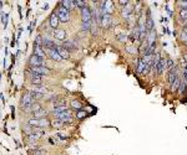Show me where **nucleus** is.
<instances>
[{"label":"nucleus","mask_w":187,"mask_h":155,"mask_svg":"<svg viewBox=\"0 0 187 155\" xmlns=\"http://www.w3.org/2000/svg\"><path fill=\"white\" fill-rule=\"evenodd\" d=\"M33 92H36V93H40V94H46L47 93V89L45 88V87H35L33 89Z\"/></svg>","instance_id":"nucleus-28"},{"label":"nucleus","mask_w":187,"mask_h":155,"mask_svg":"<svg viewBox=\"0 0 187 155\" xmlns=\"http://www.w3.org/2000/svg\"><path fill=\"white\" fill-rule=\"evenodd\" d=\"M54 36L60 41H66V31L63 29H56L54 30Z\"/></svg>","instance_id":"nucleus-13"},{"label":"nucleus","mask_w":187,"mask_h":155,"mask_svg":"<svg viewBox=\"0 0 187 155\" xmlns=\"http://www.w3.org/2000/svg\"><path fill=\"white\" fill-rule=\"evenodd\" d=\"M93 15H94V13L91 11V9L89 6H85L84 9H81V19H83V21H85V22L93 21Z\"/></svg>","instance_id":"nucleus-5"},{"label":"nucleus","mask_w":187,"mask_h":155,"mask_svg":"<svg viewBox=\"0 0 187 155\" xmlns=\"http://www.w3.org/2000/svg\"><path fill=\"white\" fill-rule=\"evenodd\" d=\"M118 4H121V5H128L130 4V1H127V0H120V1H118Z\"/></svg>","instance_id":"nucleus-42"},{"label":"nucleus","mask_w":187,"mask_h":155,"mask_svg":"<svg viewBox=\"0 0 187 155\" xmlns=\"http://www.w3.org/2000/svg\"><path fill=\"white\" fill-rule=\"evenodd\" d=\"M183 29H187V25H183Z\"/></svg>","instance_id":"nucleus-46"},{"label":"nucleus","mask_w":187,"mask_h":155,"mask_svg":"<svg viewBox=\"0 0 187 155\" xmlns=\"http://www.w3.org/2000/svg\"><path fill=\"white\" fill-rule=\"evenodd\" d=\"M75 6L79 8V9H84L85 6H87V5L85 1H83V0H75Z\"/></svg>","instance_id":"nucleus-30"},{"label":"nucleus","mask_w":187,"mask_h":155,"mask_svg":"<svg viewBox=\"0 0 187 155\" xmlns=\"http://www.w3.org/2000/svg\"><path fill=\"white\" fill-rule=\"evenodd\" d=\"M34 44H36L37 46H40V47H44V39H43V36L41 35H37L35 37V41H34Z\"/></svg>","instance_id":"nucleus-27"},{"label":"nucleus","mask_w":187,"mask_h":155,"mask_svg":"<svg viewBox=\"0 0 187 155\" xmlns=\"http://www.w3.org/2000/svg\"><path fill=\"white\" fill-rule=\"evenodd\" d=\"M61 4H63L67 10H71L73 8H76L75 6V0H64V1H61Z\"/></svg>","instance_id":"nucleus-19"},{"label":"nucleus","mask_w":187,"mask_h":155,"mask_svg":"<svg viewBox=\"0 0 187 155\" xmlns=\"http://www.w3.org/2000/svg\"><path fill=\"white\" fill-rule=\"evenodd\" d=\"M63 124H65L64 122H61V120H54V123H53V125L54 127H56V128H60V127H63Z\"/></svg>","instance_id":"nucleus-41"},{"label":"nucleus","mask_w":187,"mask_h":155,"mask_svg":"<svg viewBox=\"0 0 187 155\" xmlns=\"http://www.w3.org/2000/svg\"><path fill=\"white\" fill-rule=\"evenodd\" d=\"M8 20H9V14L1 13V25H3V29L5 30L8 27Z\"/></svg>","instance_id":"nucleus-21"},{"label":"nucleus","mask_w":187,"mask_h":155,"mask_svg":"<svg viewBox=\"0 0 187 155\" xmlns=\"http://www.w3.org/2000/svg\"><path fill=\"white\" fill-rule=\"evenodd\" d=\"M166 65H167V68H168L170 71H171L172 68H175V67H173V61L171 60V58H168V60H166Z\"/></svg>","instance_id":"nucleus-39"},{"label":"nucleus","mask_w":187,"mask_h":155,"mask_svg":"<svg viewBox=\"0 0 187 155\" xmlns=\"http://www.w3.org/2000/svg\"><path fill=\"white\" fill-rule=\"evenodd\" d=\"M55 118L57 120H61V122H64V123H70L71 122V118H73V112L71 111H65V112H63V113H55Z\"/></svg>","instance_id":"nucleus-4"},{"label":"nucleus","mask_w":187,"mask_h":155,"mask_svg":"<svg viewBox=\"0 0 187 155\" xmlns=\"http://www.w3.org/2000/svg\"><path fill=\"white\" fill-rule=\"evenodd\" d=\"M71 108L76 109V111L79 112L83 109V104H81V102H79V101H71Z\"/></svg>","instance_id":"nucleus-22"},{"label":"nucleus","mask_w":187,"mask_h":155,"mask_svg":"<svg viewBox=\"0 0 187 155\" xmlns=\"http://www.w3.org/2000/svg\"><path fill=\"white\" fill-rule=\"evenodd\" d=\"M56 13H57V16H59L60 21H63V22H67V21L70 20V10H67L63 4H60V5H59V8H57Z\"/></svg>","instance_id":"nucleus-2"},{"label":"nucleus","mask_w":187,"mask_h":155,"mask_svg":"<svg viewBox=\"0 0 187 155\" xmlns=\"http://www.w3.org/2000/svg\"><path fill=\"white\" fill-rule=\"evenodd\" d=\"M53 106H54V108H56V107L66 106V103H65V101H63V99H60V101H56V102H54V103H53Z\"/></svg>","instance_id":"nucleus-36"},{"label":"nucleus","mask_w":187,"mask_h":155,"mask_svg":"<svg viewBox=\"0 0 187 155\" xmlns=\"http://www.w3.org/2000/svg\"><path fill=\"white\" fill-rule=\"evenodd\" d=\"M46 114H47V111H45V109H41V111H39V112L34 113V118H36V119L45 118Z\"/></svg>","instance_id":"nucleus-23"},{"label":"nucleus","mask_w":187,"mask_h":155,"mask_svg":"<svg viewBox=\"0 0 187 155\" xmlns=\"http://www.w3.org/2000/svg\"><path fill=\"white\" fill-rule=\"evenodd\" d=\"M166 68H167V65H166V60L161 57V60H160V62L157 63V66H156V68H155L154 71H155L156 75H162Z\"/></svg>","instance_id":"nucleus-9"},{"label":"nucleus","mask_w":187,"mask_h":155,"mask_svg":"<svg viewBox=\"0 0 187 155\" xmlns=\"http://www.w3.org/2000/svg\"><path fill=\"white\" fill-rule=\"evenodd\" d=\"M177 78H178L177 77V70H176V68H172V70L168 72V82H170V84L172 86Z\"/></svg>","instance_id":"nucleus-15"},{"label":"nucleus","mask_w":187,"mask_h":155,"mask_svg":"<svg viewBox=\"0 0 187 155\" xmlns=\"http://www.w3.org/2000/svg\"><path fill=\"white\" fill-rule=\"evenodd\" d=\"M186 45H187V42H186Z\"/></svg>","instance_id":"nucleus-47"},{"label":"nucleus","mask_w":187,"mask_h":155,"mask_svg":"<svg viewBox=\"0 0 187 155\" xmlns=\"http://www.w3.org/2000/svg\"><path fill=\"white\" fill-rule=\"evenodd\" d=\"M177 4L180 5L181 10H187V1H177Z\"/></svg>","instance_id":"nucleus-40"},{"label":"nucleus","mask_w":187,"mask_h":155,"mask_svg":"<svg viewBox=\"0 0 187 155\" xmlns=\"http://www.w3.org/2000/svg\"><path fill=\"white\" fill-rule=\"evenodd\" d=\"M31 96H33L34 101H35V99H41L44 97V94H40V93H36V92H31Z\"/></svg>","instance_id":"nucleus-38"},{"label":"nucleus","mask_w":187,"mask_h":155,"mask_svg":"<svg viewBox=\"0 0 187 155\" xmlns=\"http://www.w3.org/2000/svg\"><path fill=\"white\" fill-rule=\"evenodd\" d=\"M56 51L59 52V55L64 58V60H69L70 58V52L64 46H61V45H56Z\"/></svg>","instance_id":"nucleus-11"},{"label":"nucleus","mask_w":187,"mask_h":155,"mask_svg":"<svg viewBox=\"0 0 187 155\" xmlns=\"http://www.w3.org/2000/svg\"><path fill=\"white\" fill-rule=\"evenodd\" d=\"M47 8H49V4H47V3H45V4L43 5V9H44V10H46Z\"/></svg>","instance_id":"nucleus-43"},{"label":"nucleus","mask_w":187,"mask_h":155,"mask_svg":"<svg viewBox=\"0 0 187 155\" xmlns=\"http://www.w3.org/2000/svg\"><path fill=\"white\" fill-rule=\"evenodd\" d=\"M112 25V16L110 14H105L102 16V20H101V26L102 27H110Z\"/></svg>","instance_id":"nucleus-12"},{"label":"nucleus","mask_w":187,"mask_h":155,"mask_svg":"<svg viewBox=\"0 0 187 155\" xmlns=\"http://www.w3.org/2000/svg\"><path fill=\"white\" fill-rule=\"evenodd\" d=\"M180 93H181V94H183V93H185L186 91H187V82L183 80L182 82H181V86H180Z\"/></svg>","instance_id":"nucleus-29"},{"label":"nucleus","mask_w":187,"mask_h":155,"mask_svg":"<svg viewBox=\"0 0 187 155\" xmlns=\"http://www.w3.org/2000/svg\"><path fill=\"white\" fill-rule=\"evenodd\" d=\"M146 66H147V63L142 60V57H140V62H138V65H137V67H136V71H137V73H140V75H144V71H145V68Z\"/></svg>","instance_id":"nucleus-16"},{"label":"nucleus","mask_w":187,"mask_h":155,"mask_svg":"<svg viewBox=\"0 0 187 155\" xmlns=\"http://www.w3.org/2000/svg\"><path fill=\"white\" fill-rule=\"evenodd\" d=\"M86 114H87V113L81 109V111H79V112L76 113V118H77V119H83V118H85V117H86Z\"/></svg>","instance_id":"nucleus-35"},{"label":"nucleus","mask_w":187,"mask_h":155,"mask_svg":"<svg viewBox=\"0 0 187 155\" xmlns=\"http://www.w3.org/2000/svg\"><path fill=\"white\" fill-rule=\"evenodd\" d=\"M105 11L106 14H112V1H105Z\"/></svg>","instance_id":"nucleus-26"},{"label":"nucleus","mask_w":187,"mask_h":155,"mask_svg":"<svg viewBox=\"0 0 187 155\" xmlns=\"http://www.w3.org/2000/svg\"><path fill=\"white\" fill-rule=\"evenodd\" d=\"M134 11V6H132L131 4H128L125 6V9H124V11H122V18H125V19H128L130 18V14Z\"/></svg>","instance_id":"nucleus-18"},{"label":"nucleus","mask_w":187,"mask_h":155,"mask_svg":"<svg viewBox=\"0 0 187 155\" xmlns=\"http://www.w3.org/2000/svg\"><path fill=\"white\" fill-rule=\"evenodd\" d=\"M180 19L183 20V21H186L187 20V10H181V11H180Z\"/></svg>","instance_id":"nucleus-37"},{"label":"nucleus","mask_w":187,"mask_h":155,"mask_svg":"<svg viewBox=\"0 0 187 155\" xmlns=\"http://www.w3.org/2000/svg\"><path fill=\"white\" fill-rule=\"evenodd\" d=\"M29 65L30 66H35V67H39V66H45L44 65V58L36 56V55H31L29 58Z\"/></svg>","instance_id":"nucleus-8"},{"label":"nucleus","mask_w":187,"mask_h":155,"mask_svg":"<svg viewBox=\"0 0 187 155\" xmlns=\"http://www.w3.org/2000/svg\"><path fill=\"white\" fill-rule=\"evenodd\" d=\"M35 103V101H34L33 96H31V92H26L23 94L21 99H20V104H21V109H25V111L29 112V109L31 108V106Z\"/></svg>","instance_id":"nucleus-1"},{"label":"nucleus","mask_w":187,"mask_h":155,"mask_svg":"<svg viewBox=\"0 0 187 155\" xmlns=\"http://www.w3.org/2000/svg\"><path fill=\"white\" fill-rule=\"evenodd\" d=\"M49 22H50V26H51L53 29H55V30L57 29V25H59V22H60V19H59V16H57L56 11H54L51 15H50Z\"/></svg>","instance_id":"nucleus-10"},{"label":"nucleus","mask_w":187,"mask_h":155,"mask_svg":"<svg viewBox=\"0 0 187 155\" xmlns=\"http://www.w3.org/2000/svg\"><path fill=\"white\" fill-rule=\"evenodd\" d=\"M67 111V106H61V107H56V108H54V114L55 113H63Z\"/></svg>","instance_id":"nucleus-31"},{"label":"nucleus","mask_w":187,"mask_h":155,"mask_svg":"<svg viewBox=\"0 0 187 155\" xmlns=\"http://www.w3.org/2000/svg\"><path fill=\"white\" fill-rule=\"evenodd\" d=\"M30 71L33 72V73H36L39 76H45V75H49L51 70L50 68H47L46 66H39V67H35V66H30Z\"/></svg>","instance_id":"nucleus-6"},{"label":"nucleus","mask_w":187,"mask_h":155,"mask_svg":"<svg viewBox=\"0 0 187 155\" xmlns=\"http://www.w3.org/2000/svg\"><path fill=\"white\" fill-rule=\"evenodd\" d=\"M41 109H43V108H41V106H40L37 102H35V103H34V104L31 106V108L29 109V112H33V114H34V113H36V112L41 111Z\"/></svg>","instance_id":"nucleus-25"},{"label":"nucleus","mask_w":187,"mask_h":155,"mask_svg":"<svg viewBox=\"0 0 187 155\" xmlns=\"http://www.w3.org/2000/svg\"><path fill=\"white\" fill-rule=\"evenodd\" d=\"M183 32H186V34H187V29H183Z\"/></svg>","instance_id":"nucleus-45"},{"label":"nucleus","mask_w":187,"mask_h":155,"mask_svg":"<svg viewBox=\"0 0 187 155\" xmlns=\"http://www.w3.org/2000/svg\"><path fill=\"white\" fill-rule=\"evenodd\" d=\"M31 155H46V150L44 149H35L31 151Z\"/></svg>","instance_id":"nucleus-33"},{"label":"nucleus","mask_w":187,"mask_h":155,"mask_svg":"<svg viewBox=\"0 0 187 155\" xmlns=\"http://www.w3.org/2000/svg\"><path fill=\"white\" fill-rule=\"evenodd\" d=\"M39 138H40V135H39V134H36V133H33V134H30V135H28V139H29L31 143L36 142Z\"/></svg>","instance_id":"nucleus-32"},{"label":"nucleus","mask_w":187,"mask_h":155,"mask_svg":"<svg viewBox=\"0 0 187 155\" xmlns=\"http://www.w3.org/2000/svg\"><path fill=\"white\" fill-rule=\"evenodd\" d=\"M63 46L65 47V49L69 51V52H71V51H76L77 50V46L75 45L73 41H65V42L63 44Z\"/></svg>","instance_id":"nucleus-17"},{"label":"nucleus","mask_w":187,"mask_h":155,"mask_svg":"<svg viewBox=\"0 0 187 155\" xmlns=\"http://www.w3.org/2000/svg\"><path fill=\"white\" fill-rule=\"evenodd\" d=\"M181 80L180 78H177V80L175 81V83L172 84V91H177V89H180V86H181Z\"/></svg>","instance_id":"nucleus-34"},{"label":"nucleus","mask_w":187,"mask_h":155,"mask_svg":"<svg viewBox=\"0 0 187 155\" xmlns=\"http://www.w3.org/2000/svg\"><path fill=\"white\" fill-rule=\"evenodd\" d=\"M91 27H93V21H90V22L83 21V22H81V30H83V31H90Z\"/></svg>","instance_id":"nucleus-24"},{"label":"nucleus","mask_w":187,"mask_h":155,"mask_svg":"<svg viewBox=\"0 0 187 155\" xmlns=\"http://www.w3.org/2000/svg\"><path fill=\"white\" fill-rule=\"evenodd\" d=\"M183 80L187 82V73H186V72H183Z\"/></svg>","instance_id":"nucleus-44"},{"label":"nucleus","mask_w":187,"mask_h":155,"mask_svg":"<svg viewBox=\"0 0 187 155\" xmlns=\"http://www.w3.org/2000/svg\"><path fill=\"white\" fill-rule=\"evenodd\" d=\"M28 124H29V125H31L33 128H44V127L49 125L50 122L46 118H40V119L31 118V119L28 120Z\"/></svg>","instance_id":"nucleus-3"},{"label":"nucleus","mask_w":187,"mask_h":155,"mask_svg":"<svg viewBox=\"0 0 187 155\" xmlns=\"http://www.w3.org/2000/svg\"><path fill=\"white\" fill-rule=\"evenodd\" d=\"M44 51H45V53H46L50 58H51V60H54V61H57V62H59V61H63V60H64V58L59 55V52L56 51V49H45V47H44Z\"/></svg>","instance_id":"nucleus-7"},{"label":"nucleus","mask_w":187,"mask_h":155,"mask_svg":"<svg viewBox=\"0 0 187 155\" xmlns=\"http://www.w3.org/2000/svg\"><path fill=\"white\" fill-rule=\"evenodd\" d=\"M33 49H34V55H36V56H39L41 58L45 57L46 53H45V51H44V47H40V46H37L36 44H34Z\"/></svg>","instance_id":"nucleus-14"},{"label":"nucleus","mask_w":187,"mask_h":155,"mask_svg":"<svg viewBox=\"0 0 187 155\" xmlns=\"http://www.w3.org/2000/svg\"><path fill=\"white\" fill-rule=\"evenodd\" d=\"M146 30H147V32H151L152 30H154V20H152L151 18H146Z\"/></svg>","instance_id":"nucleus-20"}]
</instances>
